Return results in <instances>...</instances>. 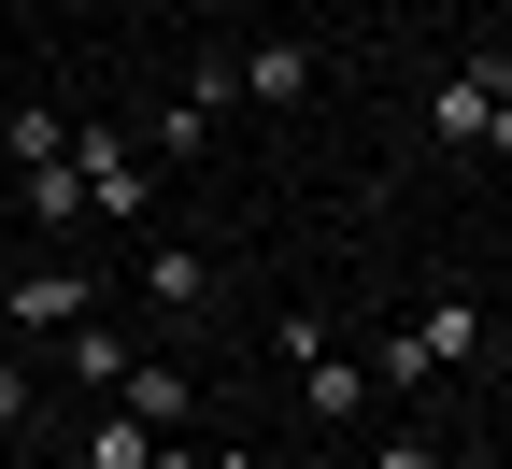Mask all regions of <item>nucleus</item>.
Listing matches in <instances>:
<instances>
[{"instance_id":"nucleus-5","label":"nucleus","mask_w":512,"mask_h":469,"mask_svg":"<svg viewBox=\"0 0 512 469\" xmlns=\"http://www.w3.org/2000/svg\"><path fill=\"white\" fill-rule=\"evenodd\" d=\"M228 100H242V86H228V72H200V86H171L143 128H128V143H143V157H200L214 128H228Z\"/></svg>"},{"instance_id":"nucleus-15","label":"nucleus","mask_w":512,"mask_h":469,"mask_svg":"<svg viewBox=\"0 0 512 469\" xmlns=\"http://www.w3.org/2000/svg\"><path fill=\"white\" fill-rule=\"evenodd\" d=\"M498 256H512V242H498Z\"/></svg>"},{"instance_id":"nucleus-4","label":"nucleus","mask_w":512,"mask_h":469,"mask_svg":"<svg viewBox=\"0 0 512 469\" xmlns=\"http://www.w3.org/2000/svg\"><path fill=\"white\" fill-rule=\"evenodd\" d=\"M0 327H15V342H72V327H100V256H86V271H72V256L15 271V285H0Z\"/></svg>"},{"instance_id":"nucleus-1","label":"nucleus","mask_w":512,"mask_h":469,"mask_svg":"<svg viewBox=\"0 0 512 469\" xmlns=\"http://www.w3.org/2000/svg\"><path fill=\"white\" fill-rule=\"evenodd\" d=\"M470 356H484V313L470 299H427L413 327L370 342V398H427V370H470Z\"/></svg>"},{"instance_id":"nucleus-3","label":"nucleus","mask_w":512,"mask_h":469,"mask_svg":"<svg viewBox=\"0 0 512 469\" xmlns=\"http://www.w3.org/2000/svg\"><path fill=\"white\" fill-rule=\"evenodd\" d=\"M72 185H86V228H143L157 214V157L128 128H72Z\"/></svg>"},{"instance_id":"nucleus-11","label":"nucleus","mask_w":512,"mask_h":469,"mask_svg":"<svg viewBox=\"0 0 512 469\" xmlns=\"http://www.w3.org/2000/svg\"><path fill=\"white\" fill-rule=\"evenodd\" d=\"M0 157H15V171H57V157H72V114H57V100H15V114H0Z\"/></svg>"},{"instance_id":"nucleus-14","label":"nucleus","mask_w":512,"mask_h":469,"mask_svg":"<svg viewBox=\"0 0 512 469\" xmlns=\"http://www.w3.org/2000/svg\"><path fill=\"white\" fill-rule=\"evenodd\" d=\"M370 469H456V455H441L427 427H399V441H370Z\"/></svg>"},{"instance_id":"nucleus-7","label":"nucleus","mask_w":512,"mask_h":469,"mask_svg":"<svg viewBox=\"0 0 512 469\" xmlns=\"http://www.w3.org/2000/svg\"><path fill=\"white\" fill-rule=\"evenodd\" d=\"M313 72H328V57H313V43L285 29V43H256V57H242V72H228V86H242L256 114H299V100H313Z\"/></svg>"},{"instance_id":"nucleus-12","label":"nucleus","mask_w":512,"mask_h":469,"mask_svg":"<svg viewBox=\"0 0 512 469\" xmlns=\"http://www.w3.org/2000/svg\"><path fill=\"white\" fill-rule=\"evenodd\" d=\"M15 214H29V228H86V185H72V157H57V171H29V185H15Z\"/></svg>"},{"instance_id":"nucleus-9","label":"nucleus","mask_w":512,"mask_h":469,"mask_svg":"<svg viewBox=\"0 0 512 469\" xmlns=\"http://www.w3.org/2000/svg\"><path fill=\"white\" fill-rule=\"evenodd\" d=\"M128 356H143L128 327H72V342H57V370H72V398H114V384H128Z\"/></svg>"},{"instance_id":"nucleus-2","label":"nucleus","mask_w":512,"mask_h":469,"mask_svg":"<svg viewBox=\"0 0 512 469\" xmlns=\"http://www.w3.org/2000/svg\"><path fill=\"white\" fill-rule=\"evenodd\" d=\"M271 356H285V384H299V413H313V427H356V413H370V356H342L313 313H285V342H271Z\"/></svg>"},{"instance_id":"nucleus-10","label":"nucleus","mask_w":512,"mask_h":469,"mask_svg":"<svg viewBox=\"0 0 512 469\" xmlns=\"http://www.w3.org/2000/svg\"><path fill=\"white\" fill-rule=\"evenodd\" d=\"M72 455H86V469H157V427H143V413H114V398H100V413L72 427Z\"/></svg>"},{"instance_id":"nucleus-13","label":"nucleus","mask_w":512,"mask_h":469,"mask_svg":"<svg viewBox=\"0 0 512 469\" xmlns=\"http://www.w3.org/2000/svg\"><path fill=\"white\" fill-rule=\"evenodd\" d=\"M29 413H43V370H29V356H0V441H15Z\"/></svg>"},{"instance_id":"nucleus-8","label":"nucleus","mask_w":512,"mask_h":469,"mask_svg":"<svg viewBox=\"0 0 512 469\" xmlns=\"http://www.w3.org/2000/svg\"><path fill=\"white\" fill-rule=\"evenodd\" d=\"M128 271H143V299H157V313H214V285H228L214 256H200V242H143Z\"/></svg>"},{"instance_id":"nucleus-6","label":"nucleus","mask_w":512,"mask_h":469,"mask_svg":"<svg viewBox=\"0 0 512 469\" xmlns=\"http://www.w3.org/2000/svg\"><path fill=\"white\" fill-rule=\"evenodd\" d=\"M114 413H143L157 441H200V370H171V356H128V384H114Z\"/></svg>"}]
</instances>
